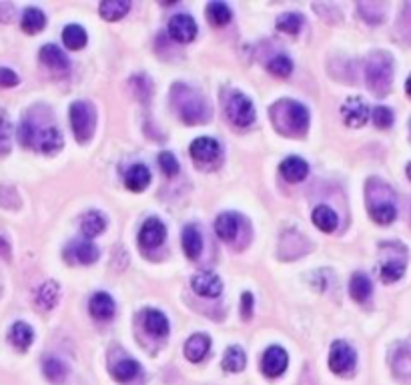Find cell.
<instances>
[{
	"label": "cell",
	"instance_id": "cell-1",
	"mask_svg": "<svg viewBox=\"0 0 411 385\" xmlns=\"http://www.w3.org/2000/svg\"><path fill=\"white\" fill-rule=\"evenodd\" d=\"M275 131L285 137H303L309 129V113L305 106L291 99H281L269 108Z\"/></svg>",
	"mask_w": 411,
	"mask_h": 385
},
{
	"label": "cell",
	"instance_id": "cell-2",
	"mask_svg": "<svg viewBox=\"0 0 411 385\" xmlns=\"http://www.w3.org/2000/svg\"><path fill=\"white\" fill-rule=\"evenodd\" d=\"M171 101L185 124H201L209 119L207 101L195 88L187 85H175L171 90Z\"/></svg>",
	"mask_w": 411,
	"mask_h": 385
},
{
	"label": "cell",
	"instance_id": "cell-3",
	"mask_svg": "<svg viewBox=\"0 0 411 385\" xmlns=\"http://www.w3.org/2000/svg\"><path fill=\"white\" fill-rule=\"evenodd\" d=\"M18 139L22 142V147H31L36 149L45 155H54L56 151L63 149V135L56 131V126H42L38 129V124L31 119H24L18 126Z\"/></svg>",
	"mask_w": 411,
	"mask_h": 385
},
{
	"label": "cell",
	"instance_id": "cell-4",
	"mask_svg": "<svg viewBox=\"0 0 411 385\" xmlns=\"http://www.w3.org/2000/svg\"><path fill=\"white\" fill-rule=\"evenodd\" d=\"M365 79L367 87L377 97H385L394 81V58L383 51H376L365 60Z\"/></svg>",
	"mask_w": 411,
	"mask_h": 385
},
{
	"label": "cell",
	"instance_id": "cell-5",
	"mask_svg": "<svg viewBox=\"0 0 411 385\" xmlns=\"http://www.w3.org/2000/svg\"><path fill=\"white\" fill-rule=\"evenodd\" d=\"M95 123H97V115L90 103L76 101L70 105V126H72L74 139L79 142H88L92 139Z\"/></svg>",
	"mask_w": 411,
	"mask_h": 385
},
{
	"label": "cell",
	"instance_id": "cell-6",
	"mask_svg": "<svg viewBox=\"0 0 411 385\" xmlns=\"http://www.w3.org/2000/svg\"><path fill=\"white\" fill-rule=\"evenodd\" d=\"M381 247L385 249L383 251L385 259L379 267V277L383 283H395L405 273V263H408L405 247L399 245V243H383Z\"/></svg>",
	"mask_w": 411,
	"mask_h": 385
},
{
	"label": "cell",
	"instance_id": "cell-7",
	"mask_svg": "<svg viewBox=\"0 0 411 385\" xmlns=\"http://www.w3.org/2000/svg\"><path fill=\"white\" fill-rule=\"evenodd\" d=\"M367 205H369V215L371 219L379 223V225H389L394 223L395 217H397V207H395V197L389 195V197H379L377 195L376 187V179H371L367 183Z\"/></svg>",
	"mask_w": 411,
	"mask_h": 385
},
{
	"label": "cell",
	"instance_id": "cell-8",
	"mask_svg": "<svg viewBox=\"0 0 411 385\" xmlns=\"http://www.w3.org/2000/svg\"><path fill=\"white\" fill-rule=\"evenodd\" d=\"M191 157L199 169H211L221 158V145L211 137H199L191 142Z\"/></svg>",
	"mask_w": 411,
	"mask_h": 385
},
{
	"label": "cell",
	"instance_id": "cell-9",
	"mask_svg": "<svg viewBox=\"0 0 411 385\" xmlns=\"http://www.w3.org/2000/svg\"><path fill=\"white\" fill-rule=\"evenodd\" d=\"M227 117L229 121L237 126H249L255 121V106L251 103L249 97H245L243 92H233L227 101Z\"/></svg>",
	"mask_w": 411,
	"mask_h": 385
},
{
	"label": "cell",
	"instance_id": "cell-10",
	"mask_svg": "<svg viewBox=\"0 0 411 385\" xmlns=\"http://www.w3.org/2000/svg\"><path fill=\"white\" fill-rule=\"evenodd\" d=\"M357 363V355L353 347L345 341H335L331 345V353H329V369L337 375H345L349 371H353Z\"/></svg>",
	"mask_w": 411,
	"mask_h": 385
},
{
	"label": "cell",
	"instance_id": "cell-11",
	"mask_svg": "<svg viewBox=\"0 0 411 385\" xmlns=\"http://www.w3.org/2000/svg\"><path fill=\"white\" fill-rule=\"evenodd\" d=\"M287 363H289V355L287 351L279 345H273L269 350L263 353V359H261V368H263V373L267 377H279L285 373L287 369Z\"/></svg>",
	"mask_w": 411,
	"mask_h": 385
},
{
	"label": "cell",
	"instance_id": "cell-12",
	"mask_svg": "<svg viewBox=\"0 0 411 385\" xmlns=\"http://www.w3.org/2000/svg\"><path fill=\"white\" fill-rule=\"evenodd\" d=\"M341 115L343 121L347 126H353V129H360L363 124L367 123L369 119V106L365 105V101L360 99V97H351L347 99L341 106Z\"/></svg>",
	"mask_w": 411,
	"mask_h": 385
},
{
	"label": "cell",
	"instance_id": "cell-13",
	"mask_svg": "<svg viewBox=\"0 0 411 385\" xmlns=\"http://www.w3.org/2000/svg\"><path fill=\"white\" fill-rule=\"evenodd\" d=\"M165 239H167V227L161 219H154V217L147 219L138 233V243L145 249H154V247L163 245Z\"/></svg>",
	"mask_w": 411,
	"mask_h": 385
},
{
	"label": "cell",
	"instance_id": "cell-14",
	"mask_svg": "<svg viewBox=\"0 0 411 385\" xmlns=\"http://www.w3.org/2000/svg\"><path fill=\"white\" fill-rule=\"evenodd\" d=\"M191 287L201 297H219L221 291H223V281H221V277L217 273L205 271V273H199V275L193 277Z\"/></svg>",
	"mask_w": 411,
	"mask_h": 385
},
{
	"label": "cell",
	"instance_id": "cell-15",
	"mask_svg": "<svg viewBox=\"0 0 411 385\" xmlns=\"http://www.w3.org/2000/svg\"><path fill=\"white\" fill-rule=\"evenodd\" d=\"M243 225H245V219L241 215H237V213H223L215 221V233L219 235V239H223L225 243H233L237 239Z\"/></svg>",
	"mask_w": 411,
	"mask_h": 385
},
{
	"label": "cell",
	"instance_id": "cell-16",
	"mask_svg": "<svg viewBox=\"0 0 411 385\" xmlns=\"http://www.w3.org/2000/svg\"><path fill=\"white\" fill-rule=\"evenodd\" d=\"M392 369L394 375L401 382H410L411 379V347L408 343H397L392 351Z\"/></svg>",
	"mask_w": 411,
	"mask_h": 385
},
{
	"label": "cell",
	"instance_id": "cell-17",
	"mask_svg": "<svg viewBox=\"0 0 411 385\" xmlns=\"http://www.w3.org/2000/svg\"><path fill=\"white\" fill-rule=\"evenodd\" d=\"M169 35L177 42H191L197 36V22L188 15H175L169 20Z\"/></svg>",
	"mask_w": 411,
	"mask_h": 385
},
{
	"label": "cell",
	"instance_id": "cell-18",
	"mask_svg": "<svg viewBox=\"0 0 411 385\" xmlns=\"http://www.w3.org/2000/svg\"><path fill=\"white\" fill-rule=\"evenodd\" d=\"M67 259L70 263H81V265H90L99 259V249L92 245L90 241H79V243H70L65 251Z\"/></svg>",
	"mask_w": 411,
	"mask_h": 385
},
{
	"label": "cell",
	"instance_id": "cell-19",
	"mask_svg": "<svg viewBox=\"0 0 411 385\" xmlns=\"http://www.w3.org/2000/svg\"><path fill=\"white\" fill-rule=\"evenodd\" d=\"M209 350H211V339H209V335H205V333L191 335L187 339V343H185V355H187L188 361H193V363L203 361Z\"/></svg>",
	"mask_w": 411,
	"mask_h": 385
},
{
	"label": "cell",
	"instance_id": "cell-20",
	"mask_svg": "<svg viewBox=\"0 0 411 385\" xmlns=\"http://www.w3.org/2000/svg\"><path fill=\"white\" fill-rule=\"evenodd\" d=\"M279 171L285 181L289 183H299L303 181L309 173V165L301 157H287L281 165H279Z\"/></svg>",
	"mask_w": 411,
	"mask_h": 385
},
{
	"label": "cell",
	"instance_id": "cell-21",
	"mask_svg": "<svg viewBox=\"0 0 411 385\" xmlns=\"http://www.w3.org/2000/svg\"><path fill=\"white\" fill-rule=\"evenodd\" d=\"M88 311L95 319H101V321H106V319H113L115 316V301L108 293H95L90 297V303H88Z\"/></svg>",
	"mask_w": 411,
	"mask_h": 385
},
{
	"label": "cell",
	"instance_id": "cell-22",
	"mask_svg": "<svg viewBox=\"0 0 411 385\" xmlns=\"http://www.w3.org/2000/svg\"><path fill=\"white\" fill-rule=\"evenodd\" d=\"M149 183H151V171L145 167V165H133L129 171H127V175H124V185H127V189L133 192H140L145 191L147 187H149Z\"/></svg>",
	"mask_w": 411,
	"mask_h": 385
},
{
	"label": "cell",
	"instance_id": "cell-23",
	"mask_svg": "<svg viewBox=\"0 0 411 385\" xmlns=\"http://www.w3.org/2000/svg\"><path fill=\"white\" fill-rule=\"evenodd\" d=\"M40 60L49 69L54 70V72H67L69 70V58H67V54L63 53L58 47H54V44H45L40 49Z\"/></svg>",
	"mask_w": 411,
	"mask_h": 385
},
{
	"label": "cell",
	"instance_id": "cell-24",
	"mask_svg": "<svg viewBox=\"0 0 411 385\" xmlns=\"http://www.w3.org/2000/svg\"><path fill=\"white\" fill-rule=\"evenodd\" d=\"M33 339H35V331H33V327H31L29 323H24V321H17V323L10 327V331H8V341H10L18 351L29 350L31 343H33Z\"/></svg>",
	"mask_w": 411,
	"mask_h": 385
},
{
	"label": "cell",
	"instance_id": "cell-25",
	"mask_svg": "<svg viewBox=\"0 0 411 385\" xmlns=\"http://www.w3.org/2000/svg\"><path fill=\"white\" fill-rule=\"evenodd\" d=\"M138 371H140V366H138L133 357H120L119 361H113V363H111V373H113V377H115L117 382H122V384L133 382L138 375Z\"/></svg>",
	"mask_w": 411,
	"mask_h": 385
},
{
	"label": "cell",
	"instance_id": "cell-26",
	"mask_svg": "<svg viewBox=\"0 0 411 385\" xmlns=\"http://www.w3.org/2000/svg\"><path fill=\"white\" fill-rule=\"evenodd\" d=\"M58 295H61V287H58L56 281L42 283L38 287V293H36V307L42 309V311H49L58 303Z\"/></svg>",
	"mask_w": 411,
	"mask_h": 385
},
{
	"label": "cell",
	"instance_id": "cell-27",
	"mask_svg": "<svg viewBox=\"0 0 411 385\" xmlns=\"http://www.w3.org/2000/svg\"><path fill=\"white\" fill-rule=\"evenodd\" d=\"M183 249L187 253L188 259H199L201 251H203V237L197 225H187L183 229Z\"/></svg>",
	"mask_w": 411,
	"mask_h": 385
},
{
	"label": "cell",
	"instance_id": "cell-28",
	"mask_svg": "<svg viewBox=\"0 0 411 385\" xmlns=\"http://www.w3.org/2000/svg\"><path fill=\"white\" fill-rule=\"evenodd\" d=\"M145 319H143V323H145V329L154 335V337H165L167 333H169V319L165 317V313H161V311H156V309H147L145 311Z\"/></svg>",
	"mask_w": 411,
	"mask_h": 385
},
{
	"label": "cell",
	"instance_id": "cell-29",
	"mask_svg": "<svg viewBox=\"0 0 411 385\" xmlns=\"http://www.w3.org/2000/svg\"><path fill=\"white\" fill-rule=\"evenodd\" d=\"M104 229H106V219H104L103 213H99V211H88V213H85V217L81 219V231L88 239H95L97 235L103 233Z\"/></svg>",
	"mask_w": 411,
	"mask_h": 385
},
{
	"label": "cell",
	"instance_id": "cell-30",
	"mask_svg": "<svg viewBox=\"0 0 411 385\" xmlns=\"http://www.w3.org/2000/svg\"><path fill=\"white\" fill-rule=\"evenodd\" d=\"M311 217H313L315 227L321 229L323 233H333L337 229V215H335V211L331 209V207H327V205L315 207Z\"/></svg>",
	"mask_w": 411,
	"mask_h": 385
},
{
	"label": "cell",
	"instance_id": "cell-31",
	"mask_svg": "<svg viewBox=\"0 0 411 385\" xmlns=\"http://www.w3.org/2000/svg\"><path fill=\"white\" fill-rule=\"evenodd\" d=\"M371 291H373L371 281H369V277H367L365 273H355V275L351 277L349 293H351V297L355 299L357 303H365V301L369 299V295H371Z\"/></svg>",
	"mask_w": 411,
	"mask_h": 385
},
{
	"label": "cell",
	"instance_id": "cell-32",
	"mask_svg": "<svg viewBox=\"0 0 411 385\" xmlns=\"http://www.w3.org/2000/svg\"><path fill=\"white\" fill-rule=\"evenodd\" d=\"M129 8H131V2L129 0H104V2H101V6H99L101 17L104 20H111V22L120 20V18L129 13Z\"/></svg>",
	"mask_w": 411,
	"mask_h": 385
},
{
	"label": "cell",
	"instance_id": "cell-33",
	"mask_svg": "<svg viewBox=\"0 0 411 385\" xmlns=\"http://www.w3.org/2000/svg\"><path fill=\"white\" fill-rule=\"evenodd\" d=\"M86 40H88V36H86V31L81 24H69V26L63 31V42H65V47L70 49V51H81V49H85Z\"/></svg>",
	"mask_w": 411,
	"mask_h": 385
},
{
	"label": "cell",
	"instance_id": "cell-34",
	"mask_svg": "<svg viewBox=\"0 0 411 385\" xmlns=\"http://www.w3.org/2000/svg\"><path fill=\"white\" fill-rule=\"evenodd\" d=\"M45 24H47V17H45V13L38 10V8H29V10H24L22 20H20V26H22V31H24L26 35H36V33H40V31L45 28Z\"/></svg>",
	"mask_w": 411,
	"mask_h": 385
},
{
	"label": "cell",
	"instance_id": "cell-35",
	"mask_svg": "<svg viewBox=\"0 0 411 385\" xmlns=\"http://www.w3.org/2000/svg\"><path fill=\"white\" fill-rule=\"evenodd\" d=\"M245 366H247V355H245V351L241 350V347H237V345H231L223 357L225 371H229V373H239V371L245 369Z\"/></svg>",
	"mask_w": 411,
	"mask_h": 385
},
{
	"label": "cell",
	"instance_id": "cell-36",
	"mask_svg": "<svg viewBox=\"0 0 411 385\" xmlns=\"http://www.w3.org/2000/svg\"><path fill=\"white\" fill-rule=\"evenodd\" d=\"M42 371H45V377H47L51 384H61V382H65V377H67V373H69V368H67L61 359L49 357V359H45V363H42Z\"/></svg>",
	"mask_w": 411,
	"mask_h": 385
},
{
	"label": "cell",
	"instance_id": "cell-37",
	"mask_svg": "<svg viewBox=\"0 0 411 385\" xmlns=\"http://www.w3.org/2000/svg\"><path fill=\"white\" fill-rule=\"evenodd\" d=\"M207 17L215 26H225L231 22V8L227 6V2H209Z\"/></svg>",
	"mask_w": 411,
	"mask_h": 385
},
{
	"label": "cell",
	"instance_id": "cell-38",
	"mask_svg": "<svg viewBox=\"0 0 411 385\" xmlns=\"http://www.w3.org/2000/svg\"><path fill=\"white\" fill-rule=\"evenodd\" d=\"M303 22H305V18L301 17V15H297V13H285V15H281V17L277 18V28L281 33H287V35H297L301 31Z\"/></svg>",
	"mask_w": 411,
	"mask_h": 385
},
{
	"label": "cell",
	"instance_id": "cell-39",
	"mask_svg": "<svg viewBox=\"0 0 411 385\" xmlns=\"http://www.w3.org/2000/svg\"><path fill=\"white\" fill-rule=\"evenodd\" d=\"M267 70L275 74V76H281V79H285V76H289L293 72V63L289 56H285V54H277L275 58L269 60V65H267Z\"/></svg>",
	"mask_w": 411,
	"mask_h": 385
},
{
	"label": "cell",
	"instance_id": "cell-40",
	"mask_svg": "<svg viewBox=\"0 0 411 385\" xmlns=\"http://www.w3.org/2000/svg\"><path fill=\"white\" fill-rule=\"evenodd\" d=\"M10 137H13V124L8 121L6 113L0 108V155H6L10 151Z\"/></svg>",
	"mask_w": 411,
	"mask_h": 385
},
{
	"label": "cell",
	"instance_id": "cell-41",
	"mask_svg": "<svg viewBox=\"0 0 411 385\" xmlns=\"http://www.w3.org/2000/svg\"><path fill=\"white\" fill-rule=\"evenodd\" d=\"M371 119L377 129H389L394 124V110L389 106H376L371 113Z\"/></svg>",
	"mask_w": 411,
	"mask_h": 385
},
{
	"label": "cell",
	"instance_id": "cell-42",
	"mask_svg": "<svg viewBox=\"0 0 411 385\" xmlns=\"http://www.w3.org/2000/svg\"><path fill=\"white\" fill-rule=\"evenodd\" d=\"M159 165H161V169H163V173L165 175H177L179 173V161L177 157L169 153V151H163L161 155H159Z\"/></svg>",
	"mask_w": 411,
	"mask_h": 385
},
{
	"label": "cell",
	"instance_id": "cell-43",
	"mask_svg": "<svg viewBox=\"0 0 411 385\" xmlns=\"http://www.w3.org/2000/svg\"><path fill=\"white\" fill-rule=\"evenodd\" d=\"M131 85L135 88V95H137L138 99H143V101H149V97H151V81L143 74V76H133V81H131Z\"/></svg>",
	"mask_w": 411,
	"mask_h": 385
},
{
	"label": "cell",
	"instance_id": "cell-44",
	"mask_svg": "<svg viewBox=\"0 0 411 385\" xmlns=\"http://www.w3.org/2000/svg\"><path fill=\"white\" fill-rule=\"evenodd\" d=\"M0 205L4 209H17L20 205V199L13 187H0Z\"/></svg>",
	"mask_w": 411,
	"mask_h": 385
},
{
	"label": "cell",
	"instance_id": "cell-45",
	"mask_svg": "<svg viewBox=\"0 0 411 385\" xmlns=\"http://www.w3.org/2000/svg\"><path fill=\"white\" fill-rule=\"evenodd\" d=\"M18 85V74L10 69H0V87L10 88Z\"/></svg>",
	"mask_w": 411,
	"mask_h": 385
},
{
	"label": "cell",
	"instance_id": "cell-46",
	"mask_svg": "<svg viewBox=\"0 0 411 385\" xmlns=\"http://www.w3.org/2000/svg\"><path fill=\"white\" fill-rule=\"evenodd\" d=\"M243 317L245 319H249V317L253 316V295L251 293H243Z\"/></svg>",
	"mask_w": 411,
	"mask_h": 385
},
{
	"label": "cell",
	"instance_id": "cell-47",
	"mask_svg": "<svg viewBox=\"0 0 411 385\" xmlns=\"http://www.w3.org/2000/svg\"><path fill=\"white\" fill-rule=\"evenodd\" d=\"M13 13H15V4H8V2L0 4V22H10L15 17Z\"/></svg>",
	"mask_w": 411,
	"mask_h": 385
},
{
	"label": "cell",
	"instance_id": "cell-48",
	"mask_svg": "<svg viewBox=\"0 0 411 385\" xmlns=\"http://www.w3.org/2000/svg\"><path fill=\"white\" fill-rule=\"evenodd\" d=\"M0 257L10 259V247L6 243V239H2V237H0Z\"/></svg>",
	"mask_w": 411,
	"mask_h": 385
},
{
	"label": "cell",
	"instance_id": "cell-49",
	"mask_svg": "<svg viewBox=\"0 0 411 385\" xmlns=\"http://www.w3.org/2000/svg\"><path fill=\"white\" fill-rule=\"evenodd\" d=\"M405 90H408V95H410V99H411V74H410V79H408V83H405Z\"/></svg>",
	"mask_w": 411,
	"mask_h": 385
},
{
	"label": "cell",
	"instance_id": "cell-50",
	"mask_svg": "<svg viewBox=\"0 0 411 385\" xmlns=\"http://www.w3.org/2000/svg\"><path fill=\"white\" fill-rule=\"evenodd\" d=\"M408 177H410V181H411V163L408 165Z\"/></svg>",
	"mask_w": 411,
	"mask_h": 385
}]
</instances>
